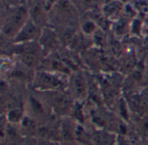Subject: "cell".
I'll return each instance as SVG.
<instances>
[{
    "instance_id": "obj_1",
    "label": "cell",
    "mask_w": 148,
    "mask_h": 145,
    "mask_svg": "<svg viewBox=\"0 0 148 145\" xmlns=\"http://www.w3.org/2000/svg\"><path fill=\"white\" fill-rule=\"evenodd\" d=\"M24 16H25V11L23 10H19L14 13V15L10 17V22L5 27L6 35L10 34L11 31L13 30V28H16V27L21 25V23L23 21Z\"/></svg>"
}]
</instances>
